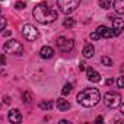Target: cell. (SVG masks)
<instances>
[{
	"label": "cell",
	"instance_id": "obj_1",
	"mask_svg": "<svg viewBox=\"0 0 124 124\" xmlns=\"http://www.w3.org/2000/svg\"><path fill=\"white\" fill-rule=\"evenodd\" d=\"M32 15L35 18V21L39 22V23H51L57 19L58 12L55 9H51L47 3H38L34 8Z\"/></svg>",
	"mask_w": 124,
	"mask_h": 124
},
{
	"label": "cell",
	"instance_id": "obj_2",
	"mask_svg": "<svg viewBox=\"0 0 124 124\" xmlns=\"http://www.w3.org/2000/svg\"><path fill=\"white\" fill-rule=\"evenodd\" d=\"M101 99V93L95 88H86L78 93V102L83 107H95Z\"/></svg>",
	"mask_w": 124,
	"mask_h": 124
},
{
	"label": "cell",
	"instance_id": "obj_3",
	"mask_svg": "<svg viewBox=\"0 0 124 124\" xmlns=\"http://www.w3.org/2000/svg\"><path fill=\"white\" fill-rule=\"evenodd\" d=\"M80 5V0H57V8L61 13L64 15H70L72 12H75Z\"/></svg>",
	"mask_w": 124,
	"mask_h": 124
},
{
	"label": "cell",
	"instance_id": "obj_4",
	"mask_svg": "<svg viewBox=\"0 0 124 124\" xmlns=\"http://www.w3.org/2000/svg\"><path fill=\"white\" fill-rule=\"evenodd\" d=\"M3 50L9 54H15V55H21L23 53V45L18 41V39H8L3 45Z\"/></svg>",
	"mask_w": 124,
	"mask_h": 124
},
{
	"label": "cell",
	"instance_id": "obj_5",
	"mask_svg": "<svg viewBox=\"0 0 124 124\" xmlns=\"http://www.w3.org/2000/svg\"><path fill=\"white\" fill-rule=\"evenodd\" d=\"M104 102L107 107L109 108H117L121 105V95L118 92H114V91H109L104 95Z\"/></svg>",
	"mask_w": 124,
	"mask_h": 124
},
{
	"label": "cell",
	"instance_id": "obj_6",
	"mask_svg": "<svg viewBox=\"0 0 124 124\" xmlns=\"http://www.w3.org/2000/svg\"><path fill=\"white\" fill-rule=\"evenodd\" d=\"M22 34H23V37H25L28 41H35V39L39 37L38 29H37L34 25H31V23L23 25V28H22Z\"/></svg>",
	"mask_w": 124,
	"mask_h": 124
},
{
	"label": "cell",
	"instance_id": "obj_7",
	"mask_svg": "<svg viewBox=\"0 0 124 124\" xmlns=\"http://www.w3.org/2000/svg\"><path fill=\"white\" fill-rule=\"evenodd\" d=\"M57 45H58V50L63 51V53H67L73 48L75 45V41L73 39H69V38H64V37H60L57 39Z\"/></svg>",
	"mask_w": 124,
	"mask_h": 124
},
{
	"label": "cell",
	"instance_id": "obj_8",
	"mask_svg": "<svg viewBox=\"0 0 124 124\" xmlns=\"http://www.w3.org/2000/svg\"><path fill=\"white\" fill-rule=\"evenodd\" d=\"M98 32H99L101 37H104V38H114V37L117 35V32H115L114 28H107V26H102V25L98 28Z\"/></svg>",
	"mask_w": 124,
	"mask_h": 124
},
{
	"label": "cell",
	"instance_id": "obj_9",
	"mask_svg": "<svg viewBox=\"0 0 124 124\" xmlns=\"http://www.w3.org/2000/svg\"><path fill=\"white\" fill-rule=\"evenodd\" d=\"M8 118H9L10 123H21V121H22V114H21L19 109L15 108V109H10V111H9Z\"/></svg>",
	"mask_w": 124,
	"mask_h": 124
},
{
	"label": "cell",
	"instance_id": "obj_10",
	"mask_svg": "<svg viewBox=\"0 0 124 124\" xmlns=\"http://www.w3.org/2000/svg\"><path fill=\"white\" fill-rule=\"evenodd\" d=\"M86 78H88L91 82H95V83L101 80V75H99L95 69H92V67H89V69L86 70Z\"/></svg>",
	"mask_w": 124,
	"mask_h": 124
},
{
	"label": "cell",
	"instance_id": "obj_11",
	"mask_svg": "<svg viewBox=\"0 0 124 124\" xmlns=\"http://www.w3.org/2000/svg\"><path fill=\"white\" fill-rule=\"evenodd\" d=\"M111 21H112V28L115 29L117 35H120V32L124 29V21L120 19V18H112Z\"/></svg>",
	"mask_w": 124,
	"mask_h": 124
},
{
	"label": "cell",
	"instance_id": "obj_12",
	"mask_svg": "<svg viewBox=\"0 0 124 124\" xmlns=\"http://www.w3.org/2000/svg\"><path fill=\"white\" fill-rule=\"evenodd\" d=\"M55 105H57V108L60 111H67L70 108V102L67 99H64V98H58L57 102H55Z\"/></svg>",
	"mask_w": 124,
	"mask_h": 124
},
{
	"label": "cell",
	"instance_id": "obj_13",
	"mask_svg": "<svg viewBox=\"0 0 124 124\" xmlns=\"http://www.w3.org/2000/svg\"><path fill=\"white\" fill-rule=\"evenodd\" d=\"M112 8L118 15H124V0H114Z\"/></svg>",
	"mask_w": 124,
	"mask_h": 124
},
{
	"label": "cell",
	"instance_id": "obj_14",
	"mask_svg": "<svg viewBox=\"0 0 124 124\" xmlns=\"http://www.w3.org/2000/svg\"><path fill=\"white\" fill-rule=\"evenodd\" d=\"M39 54H41L42 58H51V57L54 55V50H53L51 47H48V45H44V47L41 48Z\"/></svg>",
	"mask_w": 124,
	"mask_h": 124
},
{
	"label": "cell",
	"instance_id": "obj_15",
	"mask_svg": "<svg viewBox=\"0 0 124 124\" xmlns=\"http://www.w3.org/2000/svg\"><path fill=\"white\" fill-rule=\"evenodd\" d=\"M93 53H95V48H93L92 44H86V45L83 47V57H85V58H91V57L93 55Z\"/></svg>",
	"mask_w": 124,
	"mask_h": 124
},
{
	"label": "cell",
	"instance_id": "obj_16",
	"mask_svg": "<svg viewBox=\"0 0 124 124\" xmlns=\"http://www.w3.org/2000/svg\"><path fill=\"white\" fill-rule=\"evenodd\" d=\"M75 19H72V18H67V19H64V22H63V25H64V28H73L75 26Z\"/></svg>",
	"mask_w": 124,
	"mask_h": 124
},
{
	"label": "cell",
	"instance_id": "obj_17",
	"mask_svg": "<svg viewBox=\"0 0 124 124\" xmlns=\"http://www.w3.org/2000/svg\"><path fill=\"white\" fill-rule=\"evenodd\" d=\"M72 89H73V85L72 83H67V85L63 86V91H61V92H63V95H69L72 92Z\"/></svg>",
	"mask_w": 124,
	"mask_h": 124
},
{
	"label": "cell",
	"instance_id": "obj_18",
	"mask_svg": "<svg viewBox=\"0 0 124 124\" xmlns=\"http://www.w3.org/2000/svg\"><path fill=\"white\" fill-rule=\"evenodd\" d=\"M99 6L102 9H108L111 6V0H99Z\"/></svg>",
	"mask_w": 124,
	"mask_h": 124
},
{
	"label": "cell",
	"instance_id": "obj_19",
	"mask_svg": "<svg viewBox=\"0 0 124 124\" xmlns=\"http://www.w3.org/2000/svg\"><path fill=\"white\" fill-rule=\"evenodd\" d=\"M39 107H41L42 109H51V107H53V104H51L50 101H42V102L39 104Z\"/></svg>",
	"mask_w": 124,
	"mask_h": 124
},
{
	"label": "cell",
	"instance_id": "obj_20",
	"mask_svg": "<svg viewBox=\"0 0 124 124\" xmlns=\"http://www.w3.org/2000/svg\"><path fill=\"white\" fill-rule=\"evenodd\" d=\"M101 61H102L104 66H111V64H112V60H111L109 57H107V55H104V57L101 58Z\"/></svg>",
	"mask_w": 124,
	"mask_h": 124
},
{
	"label": "cell",
	"instance_id": "obj_21",
	"mask_svg": "<svg viewBox=\"0 0 124 124\" xmlns=\"http://www.w3.org/2000/svg\"><path fill=\"white\" fill-rule=\"evenodd\" d=\"M99 38H101V34H99L98 31H95V32L91 34V39H92V41H98Z\"/></svg>",
	"mask_w": 124,
	"mask_h": 124
},
{
	"label": "cell",
	"instance_id": "obj_22",
	"mask_svg": "<svg viewBox=\"0 0 124 124\" xmlns=\"http://www.w3.org/2000/svg\"><path fill=\"white\" fill-rule=\"evenodd\" d=\"M22 98H23L25 102H31V101H32V95H31V92H25Z\"/></svg>",
	"mask_w": 124,
	"mask_h": 124
},
{
	"label": "cell",
	"instance_id": "obj_23",
	"mask_svg": "<svg viewBox=\"0 0 124 124\" xmlns=\"http://www.w3.org/2000/svg\"><path fill=\"white\" fill-rule=\"evenodd\" d=\"M25 6H26V5H25L23 2H16V3H15V8H16L18 10H22V9H25Z\"/></svg>",
	"mask_w": 124,
	"mask_h": 124
},
{
	"label": "cell",
	"instance_id": "obj_24",
	"mask_svg": "<svg viewBox=\"0 0 124 124\" xmlns=\"http://www.w3.org/2000/svg\"><path fill=\"white\" fill-rule=\"evenodd\" d=\"M117 86L121 88V89H124V76H123V78H118V80H117Z\"/></svg>",
	"mask_w": 124,
	"mask_h": 124
},
{
	"label": "cell",
	"instance_id": "obj_25",
	"mask_svg": "<svg viewBox=\"0 0 124 124\" xmlns=\"http://www.w3.org/2000/svg\"><path fill=\"white\" fill-rule=\"evenodd\" d=\"M5 26H6V19H5V18H2V21H0V29L5 31Z\"/></svg>",
	"mask_w": 124,
	"mask_h": 124
},
{
	"label": "cell",
	"instance_id": "obj_26",
	"mask_svg": "<svg viewBox=\"0 0 124 124\" xmlns=\"http://www.w3.org/2000/svg\"><path fill=\"white\" fill-rule=\"evenodd\" d=\"M105 83H107V85H112V83H114V79H107Z\"/></svg>",
	"mask_w": 124,
	"mask_h": 124
},
{
	"label": "cell",
	"instance_id": "obj_27",
	"mask_svg": "<svg viewBox=\"0 0 124 124\" xmlns=\"http://www.w3.org/2000/svg\"><path fill=\"white\" fill-rule=\"evenodd\" d=\"M10 102V99H9V96H5V104H9Z\"/></svg>",
	"mask_w": 124,
	"mask_h": 124
},
{
	"label": "cell",
	"instance_id": "obj_28",
	"mask_svg": "<svg viewBox=\"0 0 124 124\" xmlns=\"http://www.w3.org/2000/svg\"><path fill=\"white\" fill-rule=\"evenodd\" d=\"M6 63V57L5 55H2V64H5Z\"/></svg>",
	"mask_w": 124,
	"mask_h": 124
},
{
	"label": "cell",
	"instance_id": "obj_29",
	"mask_svg": "<svg viewBox=\"0 0 124 124\" xmlns=\"http://www.w3.org/2000/svg\"><path fill=\"white\" fill-rule=\"evenodd\" d=\"M96 123H102V117H96Z\"/></svg>",
	"mask_w": 124,
	"mask_h": 124
},
{
	"label": "cell",
	"instance_id": "obj_30",
	"mask_svg": "<svg viewBox=\"0 0 124 124\" xmlns=\"http://www.w3.org/2000/svg\"><path fill=\"white\" fill-rule=\"evenodd\" d=\"M121 112H123V115H124V104H121Z\"/></svg>",
	"mask_w": 124,
	"mask_h": 124
}]
</instances>
